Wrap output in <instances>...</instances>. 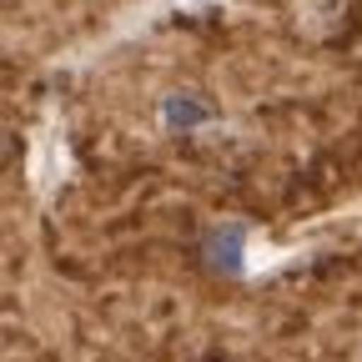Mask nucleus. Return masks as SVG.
<instances>
[{"mask_svg": "<svg viewBox=\"0 0 362 362\" xmlns=\"http://www.w3.org/2000/svg\"><path fill=\"white\" fill-rule=\"evenodd\" d=\"M277 30L297 51H347L362 35V0H272Z\"/></svg>", "mask_w": 362, "mask_h": 362, "instance_id": "nucleus-1", "label": "nucleus"}, {"mask_svg": "<svg viewBox=\"0 0 362 362\" xmlns=\"http://www.w3.org/2000/svg\"><path fill=\"white\" fill-rule=\"evenodd\" d=\"M25 156V126H21V111L0 96V176H11Z\"/></svg>", "mask_w": 362, "mask_h": 362, "instance_id": "nucleus-2", "label": "nucleus"}]
</instances>
